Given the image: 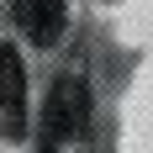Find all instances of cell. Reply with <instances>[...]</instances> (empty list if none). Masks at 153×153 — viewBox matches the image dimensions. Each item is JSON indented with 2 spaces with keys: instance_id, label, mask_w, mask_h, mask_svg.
<instances>
[{
  "instance_id": "1",
  "label": "cell",
  "mask_w": 153,
  "mask_h": 153,
  "mask_svg": "<svg viewBox=\"0 0 153 153\" xmlns=\"http://www.w3.org/2000/svg\"><path fill=\"white\" fill-rule=\"evenodd\" d=\"M90 116V90L85 79L63 74L53 90H48V106H42V153H58V143L79 137V127Z\"/></svg>"
},
{
  "instance_id": "3",
  "label": "cell",
  "mask_w": 153,
  "mask_h": 153,
  "mask_svg": "<svg viewBox=\"0 0 153 153\" xmlns=\"http://www.w3.org/2000/svg\"><path fill=\"white\" fill-rule=\"evenodd\" d=\"M27 116V74H21V53L0 48V132L16 137Z\"/></svg>"
},
{
  "instance_id": "2",
  "label": "cell",
  "mask_w": 153,
  "mask_h": 153,
  "mask_svg": "<svg viewBox=\"0 0 153 153\" xmlns=\"http://www.w3.org/2000/svg\"><path fill=\"white\" fill-rule=\"evenodd\" d=\"M11 11L37 48H53L69 27V0H11Z\"/></svg>"
}]
</instances>
